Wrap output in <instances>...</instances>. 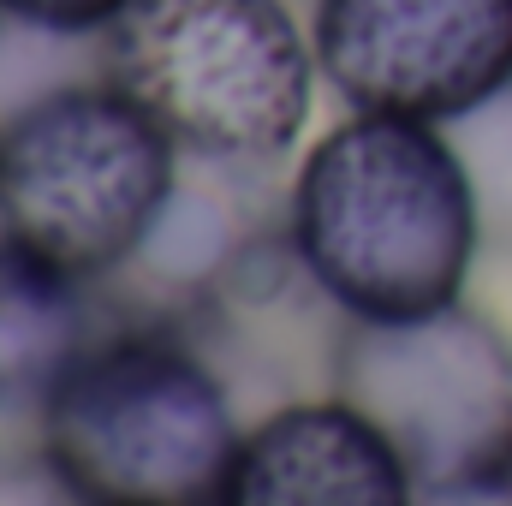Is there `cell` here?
Returning a JSON list of instances; mask_svg holds the SVG:
<instances>
[{"mask_svg": "<svg viewBox=\"0 0 512 506\" xmlns=\"http://www.w3.org/2000/svg\"><path fill=\"white\" fill-rule=\"evenodd\" d=\"M286 239L316 292L352 322H405L465 298L483 251L477 191L447 126L352 114L286 185Z\"/></svg>", "mask_w": 512, "mask_h": 506, "instance_id": "cell-1", "label": "cell"}, {"mask_svg": "<svg viewBox=\"0 0 512 506\" xmlns=\"http://www.w3.org/2000/svg\"><path fill=\"white\" fill-rule=\"evenodd\" d=\"M36 441L84 506H215L245 423L203 346L173 328H120L54 376Z\"/></svg>", "mask_w": 512, "mask_h": 506, "instance_id": "cell-2", "label": "cell"}, {"mask_svg": "<svg viewBox=\"0 0 512 506\" xmlns=\"http://www.w3.org/2000/svg\"><path fill=\"white\" fill-rule=\"evenodd\" d=\"M96 66L209 167L262 173L298 149L316 108V36L286 0H126Z\"/></svg>", "mask_w": 512, "mask_h": 506, "instance_id": "cell-3", "label": "cell"}, {"mask_svg": "<svg viewBox=\"0 0 512 506\" xmlns=\"http://www.w3.org/2000/svg\"><path fill=\"white\" fill-rule=\"evenodd\" d=\"M173 191L179 143L102 72L0 120V233L78 286L131 268Z\"/></svg>", "mask_w": 512, "mask_h": 506, "instance_id": "cell-4", "label": "cell"}, {"mask_svg": "<svg viewBox=\"0 0 512 506\" xmlns=\"http://www.w3.org/2000/svg\"><path fill=\"white\" fill-rule=\"evenodd\" d=\"M328 387L405 459L423 501L512 489V334L477 304L405 322H340Z\"/></svg>", "mask_w": 512, "mask_h": 506, "instance_id": "cell-5", "label": "cell"}, {"mask_svg": "<svg viewBox=\"0 0 512 506\" xmlns=\"http://www.w3.org/2000/svg\"><path fill=\"white\" fill-rule=\"evenodd\" d=\"M310 36L352 114L453 126L512 84V0H316Z\"/></svg>", "mask_w": 512, "mask_h": 506, "instance_id": "cell-6", "label": "cell"}, {"mask_svg": "<svg viewBox=\"0 0 512 506\" xmlns=\"http://www.w3.org/2000/svg\"><path fill=\"white\" fill-rule=\"evenodd\" d=\"M215 506H417V483L358 405L322 393L256 417Z\"/></svg>", "mask_w": 512, "mask_h": 506, "instance_id": "cell-7", "label": "cell"}, {"mask_svg": "<svg viewBox=\"0 0 512 506\" xmlns=\"http://www.w3.org/2000/svg\"><path fill=\"white\" fill-rule=\"evenodd\" d=\"M90 286L54 274L0 233V411L42 405L54 376L96 340Z\"/></svg>", "mask_w": 512, "mask_h": 506, "instance_id": "cell-8", "label": "cell"}, {"mask_svg": "<svg viewBox=\"0 0 512 506\" xmlns=\"http://www.w3.org/2000/svg\"><path fill=\"white\" fill-rule=\"evenodd\" d=\"M471 191H477V221H483V245L512 256V84L501 96H489L483 108H471L465 120L447 126Z\"/></svg>", "mask_w": 512, "mask_h": 506, "instance_id": "cell-9", "label": "cell"}, {"mask_svg": "<svg viewBox=\"0 0 512 506\" xmlns=\"http://www.w3.org/2000/svg\"><path fill=\"white\" fill-rule=\"evenodd\" d=\"M12 24L36 30V36H60V42H96L120 12L126 0H0Z\"/></svg>", "mask_w": 512, "mask_h": 506, "instance_id": "cell-10", "label": "cell"}, {"mask_svg": "<svg viewBox=\"0 0 512 506\" xmlns=\"http://www.w3.org/2000/svg\"><path fill=\"white\" fill-rule=\"evenodd\" d=\"M0 506H84L78 489L48 465V453H6L0 459Z\"/></svg>", "mask_w": 512, "mask_h": 506, "instance_id": "cell-11", "label": "cell"}, {"mask_svg": "<svg viewBox=\"0 0 512 506\" xmlns=\"http://www.w3.org/2000/svg\"><path fill=\"white\" fill-rule=\"evenodd\" d=\"M0 24H12V18H6V6H0Z\"/></svg>", "mask_w": 512, "mask_h": 506, "instance_id": "cell-12", "label": "cell"}]
</instances>
